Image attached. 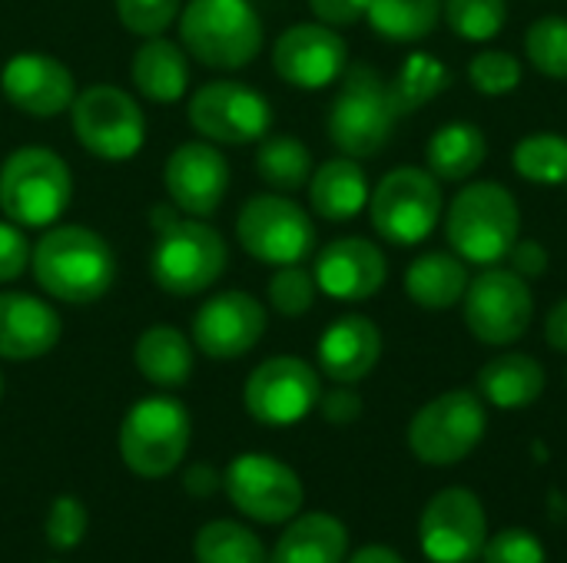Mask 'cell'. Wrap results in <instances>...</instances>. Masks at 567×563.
<instances>
[{"label":"cell","mask_w":567,"mask_h":563,"mask_svg":"<svg viewBox=\"0 0 567 563\" xmlns=\"http://www.w3.org/2000/svg\"><path fill=\"white\" fill-rule=\"evenodd\" d=\"M37 285L66 305L100 302L116 279L110 242L86 226H53L30 252Z\"/></svg>","instance_id":"obj_1"},{"label":"cell","mask_w":567,"mask_h":563,"mask_svg":"<svg viewBox=\"0 0 567 563\" xmlns=\"http://www.w3.org/2000/svg\"><path fill=\"white\" fill-rule=\"evenodd\" d=\"M153 229L156 242L150 252V275L163 292L179 299L199 295L223 275L229 249L213 226L196 216H179L176 206H156Z\"/></svg>","instance_id":"obj_2"},{"label":"cell","mask_w":567,"mask_h":563,"mask_svg":"<svg viewBox=\"0 0 567 563\" xmlns=\"http://www.w3.org/2000/svg\"><path fill=\"white\" fill-rule=\"evenodd\" d=\"M522 232V209L502 183L465 186L445 216V239L468 265H498Z\"/></svg>","instance_id":"obj_3"},{"label":"cell","mask_w":567,"mask_h":563,"mask_svg":"<svg viewBox=\"0 0 567 563\" xmlns=\"http://www.w3.org/2000/svg\"><path fill=\"white\" fill-rule=\"evenodd\" d=\"M179 40L213 70H243L262 50V20L249 0H189L179 13Z\"/></svg>","instance_id":"obj_4"},{"label":"cell","mask_w":567,"mask_h":563,"mask_svg":"<svg viewBox=\"0 0 567 563\" xmlns=\"http://www.w3.org/2000/svg\"><path fill=\"white\" fill-rule=\"evenodd\" d=\"M73 199L66 163L43 146H23L0 166V212L23 229L53 226Z\"/></svg>","instance_id":"obj_5"},{"label":"cell","mask_w":567,"mask_h":563,"mask_svg":"<svg viewBox=\"0 0 567 563\" xmlns=\"http://www.w3.org/2000/svg\"><path fill=\"white\" fill-rule=\"evenodd\" d=\"M399 113L389 96V80L372 66H346L342 86L329 106V139L352 159L375 156L389 146Z\"/></svg>","instance_id":"obj_6"},{"label":"cell","mask_w":567,"mask_h":563,"mask_svg":"<svg viewBox=\"0 0 567 563\" xmlns=\"http://www.w3.org/2000/svg\"><path fill=\"white\" fill-rule=\"evenodd\" d=\"M193 421L183 402L153 395L136 402L120 425V455L140 478L173 475L189 448Z\"/></svg>","instance_id":"obj_7"},{"label":"cell","mask_w":567,"mask_h":563,"mask_svg":"<svg viewBox=\"0 0 567 563\" xmlns=\"http://www.w3.org/2000/svg\"><path fill=\"white\" fill-rule=\"evenodd\" d=\"M369 219L382 242L399 249L425 242L442 219V189L429 169L399 166L369 196Z\"/></svg>","instance_id":"obj_8"},{"label":"cell","mask_w":567,"mask_h":563,"mask_svg":"<svg viewBox=\"0 0 567 563\" xmlns=\"http://www.w3.org/2000/svg\"><path fill=\"white\" fill-rule=\"evenodd\" d=\"M488 411L482 395L455 388L419 408V415L409 425V448L422 465L449 468L465 461L482 445Z\"/></svg>","instance_id":"obj_9"},{"label":"cell","mask_w":567,"mask_h":563,"mask_svg":"<svg viewBox=\"0 0 567 563\" xmlns=\"http://www.w3.org/2000/svg\"><path fill=\"white\" fill-rule=\"evenodd\" d=\"M70 126L76 143L103 163H123L136 156L146 139V116L140 103L110 83L76 93L70 103Z\"/></svg>","instance_id":"obj_10"},{"label":"cell","mask_w":567,"mask_h":563,"mask_svg":"<svg viewBox=\"0 0 567 563\" xmlns=\"http://www.w3.org/2000/svg\"><path fill=\"white\" fill-rule=\"evenodd\" d=\"M239 246L266 265L306 262L316 249L312 216L286 192L252 196L236 219Z\"/></svg>","instance_id":"obj_11"},{"label":"cell","mask_w":567,"mask_h":563,"mask_svg":"<svg viewBox=\"0 0 567 563\" xmlns=\"http://www.w3.org/2000/svg\"><path fill=\"white\" fill-rule=\"evenodd\" d=\"M468 332L495 348L515 345L535 319V295L532 285L515 269L485 265L482 275L468 282L462 299Z\"/></svg>","instance_id":"obj_12"},{"label":"cell","mask_w":567,"mask_h":563,"mask_svg":"<svg viewBox=\"0 0 567 563\" xmlns=\"http://www.w3.org/2000/svg\"><path fill=\"white\" fill-rule=\"evenodd\" d=\"M189 123L209 143L246 146L269 136L272 106L269 100L236 80H213L199 86L189 100Z\"/></svg>","instance_id":"obj_13"},{"label":"cell","mask_w":567,"mask_h":563,"mask_svg":"<svg viewBox=\"0 0 567 563\" xmlns=\"http://www.w3.org/2000/svg\"><path fill=\"white\" fill-rule=\"evenodd\" d=\"M246 411L269 428L299 425L312 408H319L322 385L319 372L292 355H276L262 362L246 382Z\"/></svg>","instance_id":"obj_14"},{"label":"cell","mask_w":567,"mask_h":563,"mask_svg":"<svg viewBox=\"0 0 567 563\" xmlns=\"http://www.w3.org/2000/svg\"><path fill=\"white\" fill-rule=\"evenodd\" d=\"M419 541L432 563H472L488 541L485 508L468 488L439 491L419 521Z\"/></svg>","instance_id":"obj_15"},{"label":"cell","mask_w":567,"mask_h":563,"mask_svg":"<svg viewBox=\"0 0 567 563\" xmlns=\"http://www.w3.org/2000/svg\"><path fill=\"white\" fill-rule=\"evenodd\" d=\"M226 494L229 501L252 521L282 524L292 521L302 508V481L299 475L269 458V455H239L226 468Z\"/></svg>","instance_id":"obj_16"},{"label":"cell","mask_w":567,"mask_h":563,"mask_svg":"<svg viewBox=\"0 0 567 563\" xmlns=\"http://www.w3.org/2000/svg\"><path fill=\"white\" fill-rule=\"evenodd\" d=\"M272 66L296 90H322L342 80L349 66V46L339 30L326 23H296L279 33L272 46Z\"/></svg>","instance_id":"obj_17"},{"label":"cell","mask_w":567,"mask_h":563,"mask_svg":"<svg viewBox=\"0 0 567 563\" xmlns=\"http://www.w3.org/2000/svg\"><path fill=\"white\" fill-rule=\"evenodd\" d=\"M266 335V309L249 292H219L193 319V345L219 362L249 355Z\"/></svg>","instance_id":"obj_18"},{"label":"cell","mask_w":567,"mask_h":563,"mask_svg":"<svg viewBox=\"0 0 567 563\" xmlns=\"http://www.w3.org/2000/svg\"><path fill=\"white\" fill-rule=\"evenodd\" d=\"M166 192L183 216H213L229 189V163L216 143H183L173 149L163 169Z\"/></svg>","instance_id":"obj_19"},{"label":"cell","mask_w":567,"mask_h":563,"mask_svg":"<svg viewBox=\"0 0 567 563\" xmlns=\"http://www.w3.org/2000/svg\"><path fill=\"white\" fill-rule=\"evenodd\" d=\"M0 90L10 106L37 119L60 116L76 100V83L66 63H60L50 53H33V50L17 53L3 63Z\"/></svg>","instance_id":"obj_20"},{"label":"cell","mask_w":567,"mask_h":563,"mask_svg":"<svg viewBox=\"0 0 567 563\" xmlns=\"http://www.w3.org/2000/svg\"><path fill=\"white\" fill-rule=\"evenodd\" d=\"M312 275L319 292H326L336 302H369L385 285L389 262L375 242L362 236H346V239H332L319 252Z\"/></svg>","instance_id":"obj_21"},{"label":"cell","mask_w":567,"mask_h":563,"mask_svg":"<svg viewBox=\"0 0 567 563\" xmlns=\"http://www.w3.org/2000/svg\"><path fill=\"white\" fill-rule=\"evenodd\" d=\"M60 342V315L50 302L27 292H0V358L30 362Z\"/></svg>","instance_id":"obj_22"},{"label":"cell","mask_w":567,"mask_h":563,"mask_svg":"<svg viewBox=\"0 0 567 563\" xmlns=\"http://www.w3.org/2000/svg\"><path fill=\"white\" fill-rule=\"evenodd\" d=\"M319 368L326 378L339 385H355L372 375L382 358V332L365 315L336 319L319 338Z\"/></svg>","instance_id":"obj_23"},{"label":"cell","mask_w":567,"mask_h":563,"mask_svg":"<svg viewBox=\"0 0 567 563\" xmlns=\"http://www.w3.org/2000/svg\"><path fill=\"white\" fill-rule=\"evenodd\" d=\"M369 179L359 159L352 156H336L322 163L312 179H309V206L316 216L329 222H349L369 206Z\"/></svg>","instance_id":"obj_24"},{"label":"cell","mask_w":567,"mask_h":563,"mask_svg":"<svg viewBox=\"0 0 567 563\" xmlns=\"http://www.w3.org/2000/svg\"><path fill=\"white\" fill-rule=\"evenodd\" d=\"M548 378L538 358L525 352H502L492 362L482 365L478 372V395L482 402L502 408V411H518L528 408L542 398Z\"/></svg>","instance_id":"obj_25"},{"label":"cell","mask_w":567,"mask_h":563,"mask_svg":"<svg viewBox=\"0 0 567 563\" xmlns=\"http://www.w3.org/2000/svg\"><path fill=\"white\" fill-rule=\"evenodd\" d=\"M130 73H133V86L153 103H176L186 96L189 86L186 50L163 37H146V43L136 50L130 63Z\"/></svg>","instance_id":"obj_26"},{"label":"cell","mask_w":567,"mask_h":563,"mask_svg":"<svg viewBox=\"0 0 567 563\" xmlns=\"http://www.w3.org/2000/svg\"><path fill=\"white\" fill-rule=\"evenodd\" d=\"M468 282V262L455 252H425L405 269V295L432 312L458 305Z\"/></svg>","instance_id":"obj_27"},{"label":"cell","mask_w":567,"mask_h":563,"mask_svg":"<svg viewBox=\"0 0 567 563\" xmlns=\"http://www.w3.org/2000/svg\"><path fill=\"white\" fill-rule=\"evenodd\" d=\"M346 548H349V534L339 518L306 514L282 531L269 563H342Z\"/></svg>","instance_id":"obj_28"},{"label":"cell","mask_w":567,"mask_h":563,"mask_svg":"<svg viewBox=\"0 0 567 563\" xmlns=\"http://www.w3.org/2000/svg\"><path fill=\"white\" fill-rule=\"evenodd\" d=\"M488 156V139L475 123H445L432 133L425 146V163L435 179L445 183H465L472 179Z\"/></svg>","instance_id":"obj_29"},{"label":"cell","mask_w":567,"mask_h":563,"mask_svg":"<svg viewBox=\"0 0 567 563\" xmlns=\"http://www.w3.org/2000/svg\"><path fill=\"white\" fill-rule=\"evenodd\" d=\"M133 362L150 385L179 388L193 375V345L173 325H153L140 335L133 348Z\"/></svg>","instance_id":"obj_30"},{"label":"cell","mask_w":567,"mask_h":563,"mask_svg":"<svg viewBox=\"0 0 567 563\" xmlns=\"http://www.w3.org/2000/svg\"><path fill=\"white\" fill-rule=\"evenodd\" d=\"M372 30L392 43H415L432 37L442 20V0H369Z\"/></svg>","instance_id":"obj_31"},{"label":"cell","mask_w":567,"mask_h":563,"mask_svg":"<svg viewBox=\"0 0 567 563\" xmlns=\"http://www.w3.org/2000/svg\"><path fill=\"white\" fill-rule=\"evenodd\" d=\"M452 83V70L435 60L432 53H412L399 73L389 80V96L399 116L419 113L422 106H429L435 96H442Z\"/></svg>","instance_id":"obj_32"},{"label":"cell","mask_w":567,"mask_h":563,"mask_svg":"<svg viewBox=\"0 0 567 563\" xmlns=\"http://www.w3.org/2000/svg\"><path fill=\"white\" fill-rule=\"evenodd\" d=\"M256 173L276 192H296L312 179V153L296 136H262L256 149Z\"/></svg>","instance_id":"obj_33"},{"label":"cell","mask_w":567,"mask_h":563,"mask_svg":"<svg viewBox=\"0 0 567 563\" xmlns=\"http://www.w3.org/2000/svg\"><path fill=\"white\" fill-rule=\"evenodd\" d=\"M512 166L522 179L535 186H565L567 139L561 133H528L512 153Z\"/></svg>","instance_id":"obj_34"},{"label":"cell","mask_w":567,"mask_h":563,"mask_svg":"<svg viewBox=\"0 0 567 563\" xmlns=\"http://www.w3.org/2000/svg\"><path fill=\"white\" fill-rule=\"evenodd\" d=\"M196 563H266L262 541L236 524V521H213L196 534Z\"/></svg>","instance_id":"obj_35"},{"label":"cell","mask_w":567,"mask_h":563,"mask_svg":"<svg viewBox=\"0 0 567 563\" xmlns=\"http://www.w3.org/2000/svg\"><path fill=\"white\" fill-rule=\"evenodd\" d=\"M442 17L455 37L485 43L502 33L508 20V0H442Z\"/></svg>","instance_id":"obj_36"},{"label":"cell","mask_w":567,"mask_h":563,"mask_svg":"<svg viewBox=\"0 0 567 563\" xmlns=\"http://www.w3.org/2000/svg\"><path fill=\"white\" fill-rule=\"evenodd\" d=\"M525 56L551 80H567V17H542L525 33Z\"/></svg>","instance_id":"obj_37"},{"label":"cell","mask_w":567,"mask_h":563,"mask_svg":"<svg viewBox=\"0 0 567 563\" xmlns=\"http://www.w3.org/2000/svg\"><path fill=\"white\" fill-rule=\"evenodd\" d=\"M316 275L309 269H302V262L296 265H276L272 279H269V305L286 315V319H299L316 305Z\"/></svg>","instance_id":"obj_38"},{"label":"cell","mask_w":567,"mask_h":563,"mask_svg":"<svg viewBox=\"0 0 567 563\" xmlns=\"http://www.w3.org/2000/svg\"><path fill=\"white\" fill-rule=\"evenodd\" d=\"M468 80L485 96H508L522 86V63L508 50H482L468 63Z\"/></svg>","instance_id":"obj_39"},{"label":"cell","mask_w":567,"mask_h":563,"mask_svg":"<svg viewBox=\"0 0 567 563\" xmlns=\"http://www.w3.org/2000/svg\"><path fill=\"white\" fill-rule=\"evenodd\" d=\"M183 0H116L120 23L136 37H163V30L179 17Z\"/></svg>","instance_id":"obj_40"},{"label":"cell","mask_w":567,"mask_h":563,"mask_svg":"<svg viewBox=\"0 0 567 563\" xmlns=\"http://www.w3.org/2000/svg\"><path fill=\"white\" fill-rule=\"evenodd\" d=\"M86 534V508L76 498H56L47 514V541L56 551H73Z\"/></svg>","instance_id":"obj_41"},{"label":"cell","mask_w":567,"mask_h":563,"mask_svg":"<svg viewBox=\"0 0 567 563\" xmlns=\"http://www.w3.org/2000/svg\"><path fill=\"white\" fill-rule=\"evenodd\" d=\"M482 563H548V557H545L542 541L532 531L508 528L495 534L492 541H485Z\"/></svg>","instance_id":"obj_42"},{"label":"cell","mask_w":567,"mask_h":563,"mask_svg":"<svg viewBox=\"0 0 567 563\" xmlns=\"http://www.w3.org/2000/svg\"><path fill=\"white\" fill-rule=\"evenodd\" d=\"M30 242L23 236V226L0 222V282H13L30 265Z\"/></svg>","instance_id":"obj_43"},{"label":"cell","mask_w":567,"mask_h":563,"mask_svg":"<svg viewBox=\"0 0 567 563\" xmlns=\"http://www.w3.org/2000/svg\"><path fill=\"white\" fill-rule=\"evenodd\" d=\"M508 259H512V269L525 279V282H532V279H542L545 272H548V249L542 246V242H535V239H518L515 246H512V252H508Z\"/></svg>","instance_id":"obj_44"},{"label":"cell","mask_w":567,"mask_h":563,"mask_svg":"<svg viewBox=\"0 0 567 563\" xmlns=\"http://www.w3.org/2000/svg\"><path fill=\"white\" fill-rule=\"evenodd\" d=\"M319 411L329 425H352L362 415V398L352 388H332L329 395L319 398Z\"/></svg>","instance_id":"obj_45"},{"label":"cell","mask_w":567,"mask_h":563,"mask_svg":"<svg viewBox=\"0 0 567 563\" xmlns=\"http://www.w3.org/2000/svg\"><path fill=\"white\" fill-rule=\"evenodd\" d=\"M309 7L326 27H352L365 17L369 0H309Z\"/></svg>","instance_id":"obj_46"},{"label":"cell","mask_w":567,"mask_h":563,"mask_svg":"<svg viewBox=\"0 0 567 563\" xmlns=\"http://www.w3.org/2000/svg\"><path fill=\"white\" fill-rule=\"evenodd\" d=\"M545 342H548L555 352L567 355V299H561V302L548 312V319H545Z\"/></svg>","instance_id":"obj_47"},{"label":"cell","mask_w":567,"mask_h":563,"mask_svg":"<svg viewBox=\"0 0 567 563\" xmlns=\"http://www.w3.org/2000/svg\"><path fill=\"white\" fill-rule=\"evenodd\" d=\"M216 475L209 471V465H196V468H189L186 471V478H183V488L189 491V494H196V498H209L213 491H216Z\"/></svg>","instance_id":"obj_48"},{"label":"cell","mask_w":567,"mask_h":563,"mask_svg":"<svg viewBox=\"0 0 567 563\" xmlns=\"http://www.w3.org/2000/svg\"><path fill=\"white\" fill-rule=\"evenodd\" d=\"M349 563H405L392 548H385V544H369V548H362L359 554H352V561Z\"/></svg>","instance_id":"obj_49"},{"label":"cell","mask_w":567,"mask_h":563,"mask_svg":"<svg viewBox=\"0 0 567 563\" xmlns=\"http://www.w3.org/2000/svg\"><path fill=\"white\" fill-rule=\"evenodd\" d=\"M0 395H3V375H0Z\"/></svg>","instance_id":"obj_50"},{"label":"cell","mask_w":567,"mask_h":563,"mask_svg":"<svg viewBox=\"0 0 567 563\" xmlns=\"http://www.w3.org/2000/svg\"><path fill=\"white\" fill-rule=\"evenodd\" d=\"M565 186H567V183H565Z\"/></svg>","instance_id":"obj_51"}]
</instances>
